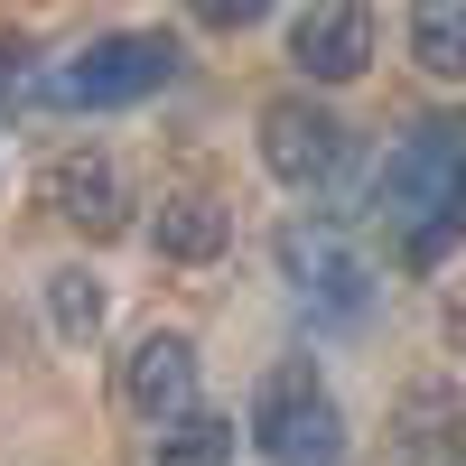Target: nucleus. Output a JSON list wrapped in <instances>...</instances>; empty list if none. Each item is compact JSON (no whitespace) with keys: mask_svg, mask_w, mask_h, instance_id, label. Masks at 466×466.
<instances>
[{"mask_svg":"<svg viewBox=\"0 0 466 466\" xmlns=\"http://www.w3.org/2000/svg\"><path fill=\"white\" fill-rule=\"evenodd\" d=\"M252 439L270 466H345V410L318 392L308 364H280L252 392Z\"/></svg>","mask_w":466,"mask_h":466,"instance_id":"obj_1","label":"nucleus"},{"mask_svg":"<svg viewBox=\"0 0 466 466\" xmlns=\"http://www.w3.org/2000/svg\"><path fill=\"white\" fill-rule=\"evenodd\" d=\"M168 75H177V37L122 28V37H94V47L56 75V103H75V112H122V103H149Z\"/></svg>","mask_w":466,"mask_h":466,"instance_id":"obj_2","label":"nucleus"},{"mask_svg":"<svg viewBox=\"0 0 466 466\" xmlns=\"http://www.w3.org/2000/svg\"><path fill=\"white\" fill-rule=\"evenodd\" d=\"M457 197H466V122H420L392 149V168H382V215H392L401 233H420V224H439Z\"/></svg>","mask_w":466,"mask_h":466,"instance_id":"obj_3","label":"nucleus"},{"mask_svg":"<svg viewBox=\"0 0 466 466\" xmlns=\"http://www.w3.org/2000/svg\"><path fill=\"white\" fill-rule=\"evenodd\" d=\"M336 159H345V122L327 103H308V94H280L261 112V168L280 177V187H318V177H336Z\"/></svg>","mask_w":466,"mask_h":466,"instance_id":"obj_4","label":"nucleus"},{"mask_svg":"<svg viewBox=\"0 0 466 466\" xmlns=\"http://www.w3.org/2000/svg\"><path fill=\"white\" fill-rule=\"evenodd\" d=\"M289 66L308 85H355L373 66V0H308L289 28Z\"/></svg>","mask_w":466,"mask_h":466,"instance_id":"obj_5","label":"nucleus"},{"mask_svg":"<svg viewBox=\"0 0 466 466\" xmlns=\"http://www.w3.org/2000/svg\"><path fill=\"white\" fill-rule=\"evenodd\" d=\"M47 215L56 224H75V233H94V243H103V233H122V168H112L103 159V149H66V159L47 168Z\"/></svg>","mask_w":466,"mask_h":466,"instance_id":"obj_6","label":"nucleus"},{"mask_svg":"<svg viewBox=\"0 0 466 466\" xmlns=\"http://www.w3.org/2000/svg\"><path fill=\"white\" fill-rule=\"evenodd\" d=\"M122 401L140 420H177L187 401H197V345L187 336H140L131 364H122Z\"/></svg>","mask_w":466,"mask_h":466,"instance_id":"obj_7","label":"nucleus"},{"mask_svg":"<svg viewBox=\"0 0 466 466\" xmlns=\"http://www.w3.org/2000/svg\"><path fill=\"white\" fill-rule=\"evenodd\" d=\"M149 243H159V261H215L233 243V215L215 197H168L159 224H149Z\"/></svg>","mask_w":466,"mask_h":466,"instance_id":"obj_8","label":"nucleus"},{"mask_svg":"<svg viewBox=\"0 0 466 466\" xmlns=\"http://www.w3.org/2000/svg\"><path fill=\"white\" fill-rule=\"evenodd\" d=\"M410 56L439 85H466V0H410Z\"/></svg>","mask_w":466,"mask_h":466,"instance_id":"obj_9","label":"nucleus"},{"mask_svg":"<svg viewBox=\"0 0 466 466\" xmlns=\"http://www.w3.org/2000/svg\"><path fill=\"white\" fill-rule=\"evenodd\" d=\"M159 430H168L159 466H233V439H243L224 410H177V420H159Z\"/></svg>","mask_w":466,"mask_h":466,"instance_id":"obj_10","label":"nucleus"},{"mask_svg":"<svg viewBox=\"0 0 466 466\" xmlns=\"http://www.w3.org/2000/svg\"><path fill=\"white\" fill-rule=\"evenodd\" d=\"M47 318H56L66 345H85L103 327V280H94V270H56V280H47Z\"/></svg>","mask_w":466,"mask_h":466,"instance_id":"obj_11","label":"nucleus"},{"mask_svg":"<svg viewBox=\"0 0 466 466\" xmlns=\"http://www.w3.org/2000/svg\"><path fill=\"white\" fill-rule=\"evenodd\" d=\"M280 261L299 270V280H327L336 299H355V289H364V270H355V261H345L336 243H308V233H289V243H280Z\"/></svg>","mask_w":466,"mask_h":466,"instance_id":"obj_12","label":"nucleus"},{"mask_svg":"<svg viewBox=\"0 0 466 466\" xmlns=\"http://www.w3.org/2000/svg\"><path fill=\"white\" fill-rule=\"evenodd\" d=\"M197 10V28H252V19H270V0H187Z\"/></svg>","mask_w":466,"mask_h":466,"instance_id":"obj_13","label":"nucleus"},{"mask_svg":"<svg viewBox=\"0 0 466 466\" xmlns=\"http://www.w3.org/2000/svg\"><path fill=\"white\" fill-rule=\"evenodd\" d=\"M0 85H19V37L0 28Z\"/></svg>","mask_w":466,"mask_h":466,"instance_id":"obj_14","label":"nucleus"},{"mask_svg":"<svg viewBox=\"0 0 466 466\" xmlns=\"http://www.w3.org/2000/svg\"><path fill=\"white\" fill-rule=\"evenodd\" d=\"M457 466H466V457H457Z\"/></svg>","mask_w":466,"mask_h":466,"instance_id":"obj_15","label":"nucleus"}]
</instances>
